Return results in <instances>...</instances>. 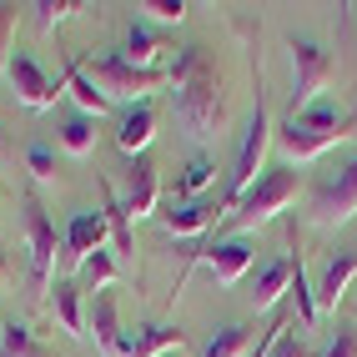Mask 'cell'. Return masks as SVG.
I'll list each match as a JSON object with an SVG mask.
<instances>
[{
	"label": "cell",
	"mask_w": 357,
	"mask_h": 357,
	"mask_svg": "<svg viewBox=\"0 0 357 357\" xmlns=\"http://www.w3.org/2000/svg\"><path fill=\"white\" fill-rule=\"evenodd\" d=\"M166 86H172L176 121L192 141H217L227 131V91H222V70L211 66L206 45H181L172 70H166Z\"/></svg>",
	"instance_id": "1"
},
{
	"label": "cell",
	"mask_w": 357,
	"mask_h": 357,
	"mask_svg": "<svg viewBox=\"0 0 357 357\" xmlns=\"http://www.w3.org/2000/svg\"><path fill=\"white\" fill-rule=\"evenodd\" d=\"M297 172L292 166H267V172L257 176V186L231 206V217H227V227H231V236H247V231H257V227H267L272 217H282L292 202H297Z\"/></svg>",
	"instance_id": "2"
},
{
	"label": "cell",
	"mask_w": 357,
	"mask_h": 357,
	"mask_svg": "<svg viewBox=\"0 0 357 357\" xmlns=\"http://www.w3.org/2000/svg\"><path fill=\"white\" fill-rule=\"evenodd\" d=\"M267 146H272V121H267V101H261V91H257V101H252V126H247V136H242V146H236L231 176H227V197H222L227 217H231V206L257 186V176L267 172Z\"/></svg>",
	"instance_id": "3"
},
{
	"label": "cell",
	"mask_w": 357,
	"mask_h": 357,
	"mask_svg": "<svg viewBox=\"0 0 357 357\" xmlns=\"http://www.w3.org/2000/svg\"><path fill=\"white\" fill-rule=\"evenodd\" d=\"M86 76L101 86V96H106V101H126V106H141V101L151 96V91L166 86V70H141V66H131L121 51L96 56V61L86 66Z\"/></svg>",
	"instance_id": "4"
},
{
	"label": "cell",
	"mask_w": 357,
	"mask_h": 357,
	"mask_svg": "<svg viewBox=\"0 0 357 357\" xmlns=\"http://www.w3.org/2000/svg\"><path fill=\"white\" fill-rule=\"evenodd\" d=\"M287 56H292V116H297L312 101H322V91H327V81H332L337 66H332V56L317 40H297V36L287 45Z\"/></svg>",
	"instance_id": "5"
},
{
	"label": "cell",
	"mask_w": 357,
	"mask_h": 357,
	"mask_svg": "<svg viewBox=\"0 0 357 357\" xmlns=\"http://www.w3.org/2000/svg\"><path fill=\"white\" fill-rule=\"evenodd\" d=\"M6 81H10L15 101L26 106V111H51V106H56V96L66 91V81L45 76V70H40V61H36L31 51H15V56H10V70H6Z\"/></svg>",
	"instance_id": "6"
},
{
	"label": "cell",
	"mask_w": 357,
	"mask_h": 357,
	"mask_svg": "<svg viewBox=\"0 0 357 357\" xmlns=\"http://www.w3.org/2000/svg\"><path fill=\"white\" fill-rule=\"evenodd\" d=\"M357 217V161H347L337 176L317 181L312 192V222L317 227H342Z\"/></svg>",
	"instance_id": "7"
},
{
	"label": "cell",
	"mask_w": 357,
	"mask_h": 357,
	"mask_svg": "<svg viewBox=\"0 0 357 357\" xmlns=\"http://www.w3.org/2000/svg\"><path fill=\"white\" fill-rule=\"evenodd\" d=\"M26 247H31L36 287L51 297V287H56V227H51V217H45V206L36 197L26 202Z\"/></svg>",
	"instance_id": "8"
},
{
	"label": "cell",
	"mask_w": 357,
	"mask_h": 357,
	"mask_svg": "<svg viewBox=\"0 0 357 357\" xmlns=\"http://www.w3.org/2000/svg\"><path fill=\"white\" fill-rule=\"evenodd\" d=\"M252 261H257L252 236H217V242H206V252H202L197 267H206L217 287H236V282L252 272Z\"/></svg>",
	"instance_id": "9"
},
{
	"label": "cell",
	"mask_w": 357,
	"mask_h": 357,
	"mask_svg": "<svg viewBox=\"0 0 357 357\" xmlns=\"http://www.w3.org/2000/svg\"><path fill=\"white\" fill-rule=\"evenodd\" d=\"M86 337L96 342L106 357L126 352V332H121V307H116V292H96L86 302Z\"/></svg>",
	"instance_id": "10"
},
{
	"label": "cell",
	"mask_w": 357,
	"mask_h": 357,
	"mask_svg": "<svg viewBox=\"0 0 357 357\" xmlns=\"http://www.w3.org/2000/svg\"><path fill=\"white\" fill-rule=\"evenodd\" d=\"M106 236H111V227H106L101 211H76V217H70V227H66V242H61L66 267H76V272H81V261H86L91 252H101V247H106Z\"/></svg>",
	"instance_id": "11"
},
{
	"label": "cell",
	"mask_w": 357,
	"mask_h": 357,
	"mask_svg": "<svg viewBox=\"0 0 357 357\" xmlns=\"http://www.w3.org/2000/svg\"><path fill=\"white\" fill-rule=\"evenodd\" d=\"M131 222L136 217H156V202H161V181H156V166L146 156H131L126 161V192H121Z\"/></svg>",
	"instance_id": "12"
},
{
	"label": "cell",
	"mask_w": 357,
	"mask_h": 357,
	"mask_svg": "<svg viewBox=\"0 0 357 357\" xmlns=\"http://www.w3.org/2000/svg\"><path fill=\"white\" fill-rule=\"evenodd\" d=\"M156 217L172 236H202V231H211V222L227 217V206L222 202H172L166 211H156Z\"/></svg>",
	"instance_id": "13"
},
{
	"label": "cell",
	"mask_w": 357,
	"mask_h": 357,
	"mask_svg": "<svg viewBox=\"0 0 357 357\" xmlns=\"http://www.w3.org/2000/svg\"><path fill=\"white\" fill-rule=\"evenodd\" d=\"M292 272H297V257H277V261H267V267L252 277V292H247L252 312H272V307L292 292Z\"/></svg>",
	"instance_id": "14"
},
{
	"label": "cell",
	"mask_w": 357,
	"mask_h": 357,
	"mask_svg": "<svg viewBox=\"0 0 357 357\" xmlns=\"http://www.w3.org/2000/svg\"><path fill=\"white\" fill-rule=\"evenodd\" d=\"M357 282V252H332L322 261V272H317V307H327V312H337V302L347 297V287Z\"/></svg>",
	"instance_id": "15"
},
{
	"label": "cell",
	"mask_w": 357,
	"mask_h": 357,
	"mask_svg": "<svg viewBox=\"0 0 357 357\" xmlns=\"http://www.w3.org/2000/svg\"><path fill=\"white\" fill-rule=\"evenodd\" d=\"M151 136H156V111H151V101L126 106L121 121H116V146H121L126 156H146Z\"/></svg>",
	"instance_id": "16"
},
{
	"label": "cell",
	"mask_w": 357,
	"mask_h": 357,
	"mask_svg": "<svg viewBox=\"0 0 357 357\" xmlns=\"http://www.w3.org/2000/svg\"><path fill=\"white\" fill-rule=\"evenodd\" d=\"M342 136H322V131H307L302 121H282V131H277V146L287 151V161H317L322 151H332Z\"/></svg>",
	"instance_id": "17"
},
{
	"label": "cell",
	"mask_w": 357,
	"mask_h": 357,
	"mask_svg": "<svg viewBox=\"0 0 357 357\" xmlns=\"http://www.w3.org/2000/svg\"><path fill=\"white\" fill-rule=\"evenodd\" d=\"M61 81H66V91H70V101L81 106V116H91V121H96V116L111 111V101L101 96V86L86 76V66H81L76 56H66V76H61Z\"/></svg>",
	"instance_id": "18"
},
{
	"label": "cell",
	"mask_w": 357,
	"mask_h": 357,
	"mask_svg": "<svg viewBox=\"0 0 357 357\" xmlns=\"http://www.w3.org/2000/svg\"><path fill=\"white\" fill-rule=\"evenodd\" d=\"M217 172H222V166L211 161L206 151H197L192 161L181 166V176H176V197H172V202H202V192H206L211 181H217Z\"/></svg>",
	"instance_id": "19"
},
{
	"label": "cell",
	"mask_w": 357,
	"mask_h": 357,
	"mask_svg": "<svg viewBox=\"0 0 357 357\" xmlns=\"http://www.w3.org/2000/svg\"><path fill=\"white\" fill-rule=\"evenodd\" d=\"M101 217H106V227H111L116 252H131V247H136V236H131V211H126L121 192H116L111 181H101Z\"/></svg>",
	"instance_id": "20"
},
{
	"label": "cell",
	"mask_w": 357,
	"mask_h": 357,
	"mask_svg": "<svg viewBox=\"0 0 357 357\" xmlns=\"http://www.w3.org/2000/svg\"><path fill=\"white\" fill-rule=\"evenodd\" d=\"M176 347H186L181 327H141L136 337H126L121 357H161V352H176Z\"/></svg>",
	"instance_id": "21"
},
{
	"label": "cell",
	"mask_w": 357,
	"mask_h": 357,
	"mask_svg": "<svg viewBox=\"0 0 357 357\" xmlns=\"http://www.w3.org/2000/svg\"><path fill=\"white\" fill-rule=\"evenodd\" d=\"M51 312L61 317V327L70 337H86V302H81V292L70 287V282H56L51 287Z\"/></svg>",
	"instance_id": "22"
},
{
	"label": "cell",
	"mask_w": 357,
	"mask_h": 357,
	"mask_svg": "<svg viewBox=\"0 0 357 357\" xmlns=\"http://www.w3.org/2000/svg\"><path fill=\"white\" fill-rule=\"evenodd\" d=\"M292 121H302L307 131H322V136H342V141L352 136V116H342L337 106H327V101H312L307 111H297Z\"/></svg>",
	"instance_id": "23"
},
{
	"label": "cell",
	"mask_w": 357,
	"mask_h": 357,
	"mask_svg": "<svg viewBox=\"0 0 357 357\" xmlns=\"http://www.w3.org/2000/svg\"><path fill=\"white\" fill-rule=\"evenodd\" d=\"M131 66H141V70H161V56H166V45L146 31V26H141V20H136V26L126 31V51H121Z\"/></svg>",
	"instance_id": "24"
},
{
	"label": "cell",
	"mask_w": 357,
	"mask_h": 357,
	"mask_svg": "<svg viewBox=\"0 0 357 357\" xmlns=\"http://www.w3.org/2000/svg\"><path fill=\"white\" fill-rule=\"evenodd\" d=\"M0 357H51V347H45L26 322H6L0 327Z\"/></svg>",
	"instance_id": "25"
},
{
	"label": "cell",
	"mask_w": 357,
	"mask_h": 357,
	"mask_svg": "<svg viewBox=\"0 0 357 357\" xmlns=\"http://www.w3.org/2000/svg\"><path fill=\"white\" fill-rule=\"evenodd\" d=\"M247 352H252V327L227 322V327L211 332V342H206V352H202V357H247Z\"/></svg>",
	"instance_id": "26"
},
{
	"label": "cell",
	"mask_w": 357,
	"mask_h": 357,
	"mask_svg": "<svg viewBox=\"0 0 357 357\" xmlns=\"http://www.w3.org/2000/svg\"><path fill=\"white\" fill-rule=\"evenodd\" d=\"M116 277H121V267H116V257L101 247V252H91L86 261H81V282H86V287H91V297H96V292H111L116 287Z\"/></svg>",
	"instance_id": "27"
},
{
	"label": "cell",
	"mask_w": 357,
	"mask_h": 357,
	"mask_svg": "<svg viewBox=\"0 0 357 357\" xmlns=\"http://www.w3.org/2000/svg\"><path fill=\"white\" fill-rule=\"evenodd\" d=\"M61 151L66 156H91L96 151V121H91V116H70L61 126Z\"/></svg>",
	"instance_id": "28"
},
{
	"label": "cell",
	"mask_w": 357,
	"mask_h": 357,
	"mask_svg": "<svg viewBox=\"0 0 357 357\" xmlns=\"http://www.w3.org/2000/svg\"><path fill=\"white\" fill-rule=\"evenodd\" d=\"M292 297H297V322L312 327L322 307H317V287H312V282H307V272H302V257H297V272H292Z\"/></svg>",
	"instance_id": "29"
},
{
	"label": "cell",
	"mask_w": 357,
	"mask_h": 357,
	"mask_svg": "<svg viewBox=\"0 0 357 357\" xmlns=\"http://www.w3.org/2000/svg\"><path fill=\"white\" fill-rule=\"evenodd\" d=\"M15 26H20V10L15 6H0V81H6L10 56H15Z\"/></svg>",
	"instance_id": "30"
},
{
	"label": "cell",
	"mask_w": 357,
	"mask_h": 357,
	"mask_svg": "<svg viewBox=\"0 0 357 357\" xmlns=\"http://www.w3.org/2000/svg\"><path fill=\"white\" fill-rule=\"evenodd\" d=\"M31 10H36V20H40V31H56L61 20H70L81 6H76V0H36Z\"/></svg>",
	"instance_id": "31"
},
{
	"label": "cell",
	"mask_w": 357,
	"mask_h": 357,
	"mask_svg": "<svg viewBox=\"0 0 357 357\" xmlns=\"http://www.w3.org/2000/svg\"><path fill=\"white\" fill-rule=\"evenodd\" d=\"M141 10H146L151 20H161V26H181L186 20V0H141Z\"/></svg>",
	"instance_id": "32"
},
{
	"label": "cell",
	"mask_w": 357,
	"mask_h": 357,
	"mask_svg": "<svg viewBox=\"0 0 357 357\" xmlns=\"http://www.w3.org/2000/svg\"><path fill=\"white\" fill-rule=\"evenodd\" d=\"M26 166H31V176H36V181H56V151H51V146H40V141L26 151Z\"/></svg>",
	"instance_id": "33"
},
{
	"label": "cell",
	"mask_w": 357,
	"mask_h": 357,
	"mask_svg": "<svg viewBox=\"0 0 357 357\" xmlns=\"http://www.w3.org/2000/svg\"><path fill=\"white\" fill-rule=\"evenodd\" d=\"M322 357H357V332L337 327V332H332V342L322 347Z\"/></svg>",
	"instance_id": "34"
},
{
	"label": "cell",
	"mask_w": 357,
	"mask_h": 357,
	"mask_svg": "<svg viewBox=\"0 0 357 357\" xmlns=\"http://www.w3.org/2000/svg\"><path fill=\"white\" fill-rule=\"evenodd\" d=\"M267 357H307V347H302V337L292 332V322L282 327V337L272 342V352H267Z\"/></svg>",
	"instance_id": "35"
},
{
	"label": "cell",
	"mask_w": 357,
	"mask_h": 357,
	"mask_svg": "<svg viewBox=\"0 0 357 357\" xmlns=\"http://www.w3.org/2000/svg\"><path fill=\"white\" fill-rule=\"evenodd\" d=\"M0 282H6V257H0Z\"/></svg>",
	"instance_id": "36"
},
{
	"label": "cell",
	"mask_w": 357,
	"mask_h": 357,
	"mask_svg": "<svg viewBox=\"0 0 357 357\" xmlns=\"http://www.w3.org/2000/svg\"><path fill=\"white\" fill-rule=\"evenodd\" d=\"M161 357H181V347H176V352H161Z\"/></svg>",
	"instance_id": "37"
},
{
	"label": "cell",
	"mask_w": 357,
	"mask_h": 357,
	"mask_svg": "<svg viewBox=\"0 0 357 357\" xmlns=\"http://www.w3.org/2000/svg\"><path fill=\"white\" fill-rule=\"evenodd\" d=\"M0 151H6V136H0Z\"/></svg>",
	"instance_id": "38"
}]
</instances>
